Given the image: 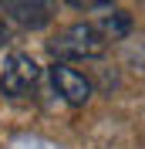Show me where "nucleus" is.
<instances>
[{
    "instance_id": "obj_2",
    "label": "nucleus",
    "mask_w": 145,
    "mask_h": 149,
    "mask_svg": "<svg viewBox=\"0 0 145 149\" xmlns=\"http://www.w3.org/2000/svg\"><path fill=\"white\" fill-rule=\"evenodd\" d=\"M54 14V0H0V41L41 31Z\"/></svg>"
},
{
    "instance_id": "obj_4",
    "label": "nucleus",
    "mask_w": 145,
    "mask_h": 149,
    "mask_svg": "<svg viewBox=\"0 0 145 149\" xmlns=\"http://www.w3.org/2000/svg\"><path fill=\"white\" fill-rule=\"evenodd\" d=\"M51 81H54V92L61 95L68 105H74V109H81L91 98V81L81 71H74L71 65H64V61H54V65H51Z\"/></svg>"
},
{
    "instance_id": "obj_3",
    "label": "nucleus",
    "mask_w": 145,
    "mask_h": 149,
    "mask_svg": "<svg viewBox=\"0 0 145 149\" xmlns=\"http://www.w3.org/2000/svg\"><path fill=\"white\" fill-rule=\"evenodd\" d=\"M41 81V65H37L30 54L24 51H14V54L3 58V71H0V92L7 98H24L30 95V88Z\"/></svg>"
},
{
    "instance_id": "obj_5",
    "label": "nucleus",
    "mask_w": 145,
    "mask_h": 149,
    "mask_svg": "<svg viewBox=\"0 0 145 149\" xmlns=\"http://www.w3.org/2000/svg\"><path fill=\"white\" fill-rule=\"evenodd\" d=\"M95 27H98V34L105 37V41H122V37L132 31V17H128L125 10H118V7H101Z\"/></svg>"
},
{
    "instance_id": "obj_6",
    "label": "nucleus",
    "mask_w": 145,
    "mask_h": 149,
    "mask_svg": "<svg viewBox=\"0 0 145 149\" xmlns=\"http://www.w3.org/2000/svg\"><path fill=\"white\" fill-rule=\"evenodd\" d=\"M74 10H101V7H108L111 0H68Z\"/></svg>"
},
{
    "instance_id": "obj_1",
    "label": "nucleus",
    "mask_w": 145,
    "mask_h": 149,
    "mask_svg": "<svg viewBox=\"0 0 145 149\" xmlns=\"http://www.w3.org/2000/svg\"><path fill=\"white\" fill-rule=\"evenodd\" d=\"M108 41L98 34L95 24H68L61 27L51 41H47V51L54 54V61H91V58L105 54Z\"/></svg>"
}]
</instances>
